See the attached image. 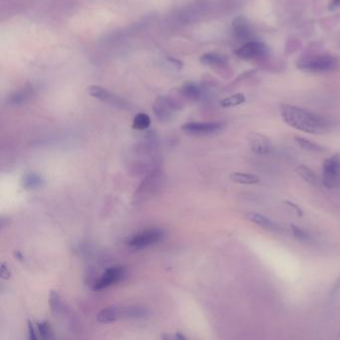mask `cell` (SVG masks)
Returning <instances> with one entry per match:
<instances>
[{"instance_id":"6","label":"cell","mask_w":340,"mask_h":340,"mask_svg":"<svg viewBox=\"0 0 340 340\" xmlns=\"http://www.w3.org/2000/svg\"><path fill=\"white\" fill-rule=\"evenodd\" d=\"M164 236L165 233L163 229L157 227L149 228L132 235L128 239L127 244L134 248H143L161 241Z\"/></svg>"},{"instance_id":"16","label":"cell","mask_w":340,"mask_h":340,"mask_svg":"<svg viewBox=\"0 0 340 340\" xmlns=\"http://www.w3.org/2000/svg\"><path fill=\"white\" fill-rule=\"evenodd\" d=\"M245 218L247 219V221L263 227L264 229H268V230H272V231H275V230H278V226L270 219L264 217L263 215L261 214H258L256 212H248L246 215H245Z\"/></svg>"},{"instance_id":"23","label":"cell","mask_w":340,"mask_h":340,"mask_svg":"<svg viewBox=\"0 0 340 340\" xmlns=\"http://www.w3.org/2000/svg\"><path fill=\"white\" fill-rule=\"evenodd\" d=\"M151 125V118L146 113H139L134 117L133 120V128L139 131L146 130Z\"/></svg>"},{"instance_id":"25","label":"cell","mask_w":340,"mask_h":340,"mask_svg":"<svg viewBox=\"0 0 340 340\" xmlns=\"http://www.w3.org/2000/svg\"><path fill=\"white\" fill-rule=\"evenodd\" d=\"M50 307L54 312H58L61 307V297L56 290H51L50 292Z\"/></svg>"},{"instance_id":"29","label":"cell","mask_w":340,"mask_h":340,"mask_svg":"<svg viewBox=\"0 0 340 340\" xmlns=\"http://www.w3.org/2000/svg\"><path fill=\"white\" fill-rule=\"evenodd\" d=\"M284 204H286L288 207H290V208H292L294 211H295V213H296V215L297 216H299V217H301L302 215H303V211L297 206V205H295V204H293V203H291V202H287V201H285L284 202Z\"/></svg>"},{"instance_id":"19","label":"cell","mask_w":340,"mask_h":340,"mask_svg":"<svg viewBox=\"0 0 340 340\" xmlns=\"http://www.w3.org/2000/svg\"><path fill=\"white\" fill-rule=\"evenodd\" d=\"M22 187L26 190H33L41 188L44 185V179L37 173L26 174L22 179Z\"/></svg>"},{"instance_id":"7","label":"cell","mask_w":340,"mask_h":340,"mask_svg":"<svg viewBox=\"0 0 340 340\" xmlns=\"http://www.w3.org/2000/svg\"><path fill=\"white\" fill-rule=\"evenodd\" d=\"M234 54L243 60H255L268 54V47L258 41H248L234 51Z\"/></svg>"},{"instance_id":"4","label":"cell","mask_w":340,"mask_h":340,"mask_svg":"<svg viewBox=\"0 0 340 340\" xmlns=\"http://www.w3.org/2000/svg\"><path fill=\"white\" fill-rule=\"evenodd\" d=\"M182 108L183 104L179 99L167 96H159L153 104V111L156 117L165 123L172 121L177 111L182 110Z\"/></svg>"},{"instance_id":"3","label":"cell","mask_w":340,"mask_h":340,"mask_svg":"<svg viewBox=\"0 0 340 340\" xmlns=\"http://www.w3.org/2000/svg\"><path fill=\"white\" fill-rule=\"evenodd\" d=\"M163 181V173L160 169L157 168L149 172L146 178L142 181V183L135 191V194L133 196V203L141 204L151 199L159 192L162 187Z\"/></svg>"},{"instance_id":"5","label":"cell","mask_w":340,"mask_h":340,"mask_svg":"<svg viewBox=\"0 0 340 340\" xmlns=\"http://www.w3.org/2000/svg\"><path fill=\"white\" fill-rule=\"evenodd\" d=\"M322 184L327 189H334L340 186V155L335 154L325 160L323 164Z\"/></svg>"},{"instance_id":"18","label":"cell","mask_w":340,"mask_h":340,"mask_svg":"<svg viewBox=\"0 0 340 340\" xmlns=\"http://www.w3.org/2000/svg\"><path fill=\"white\" fill-rule=\"evenodd\" d=\"M229 180L240 185H255L260 182V178L253 174L235 172L229 176Z\"/></svg>"},{"instance_id":"11","label":"cell","mask_w":340,"mask_h":340,"mask_svg":"<svg viewBox=\"0 0 340 340\" xmlns=\"http://www.w3.org/2000/svg\"><path fill=\"white\" fill-rule=\"evenodd\" d=\"M224 128L222 122H191L182 126V130L194 135H208L221 131Z\"/></svg>"},{"instance_id":"28","label":"cell","mask_w":340,"mask_h":340,"mask_svg":"<svg viewBox=\"0 0 340 340\" xmlns=\"http://www.w3.org/2000/svg\"><path fill=\"white\" fill-rule=\"evenodd\" d=\"M28 333H29V339L30 340H36L37 339V334L35 331V328L33 326V323L31 322V320L28 319Z\"/></svg>"},{"instance_id":"26","label":"cell","mask_w":340,"mask_h":340,"mask_svg":"<svg viewBox=\"0 0 340 340\" xmlns=\"http://www.w3.org/2000/svg\"><path fill=\"white\" fill-rule=\"evenodd\" d=\"M290 228H291V231H292L293 235H294L296 238L301 239V240H307V239L309 238L308 234H307L304 230H302L300 227H296V226H294V225H291V226H290Z\"/></svg>"},{"instance_id":"32","label":"cell","mask_w":340,"mask_h":340,"mask_svg":"<svg viewBox=\"0 0 340 340\" xmlns=\"http://www.w3.org/2000/svg\"><path fill=\"white\" fill-rule=\"evenodd\" d=\"M170 61L175 65V66H178L180 69L183 67V63L181 62V61H179V60H177V59H175V58H170Z\"/></svg>"},{"instance_id":"13","label":"cell","mask_w":340,"mask_h":340,"mask_svg":"<svg viewBox=\"0 0 340 340\" xmlns=\"http://www.w3.org/2000/svg\"><path fill=\"white\" fill-rule=\"evenodd\" d=\"M231 28H232V33L234 37L238 41H241V42L251 41L250 39L252 37V29L248 20L245 17L237 16L232 21Z\"/></svg>"},{"instance_id":"30","label":"cell","mask_w":340,"mask_h":340,"mask_svg":"<svg viewBox=\"0 0 340 340\" xmlns=\"http://www.w3.org/2000/svg\"><path fill=\"white\" fill-rule=\"evenodd\" d=\"M340 6V0H329V4H328V8L330 10H334L335 8Z\"/></svg>"},{"instance_id":"2","label":"cell","mask_w":340,"mask_h":340,"mask_svg":"<svg viewBox=\"0 0 340 340\" xmlns=\"http://www.w3.org/2000/svg\"><path fill=\"white\" fill-rule=\"evenodd\" d=\"M296 67L308 73H325L334 71L338 67L336 57L328 54L305 56L296 62Z\"/></svg>"},{"instance_id":"33","label":"cell","mask_w":340,"mask_h":340,"mask_svg":"<svg viewBox=\"0 0 340 340\" xmlns=\"http://www.w3.org/2000/svg\"><path fill=\"white\" fill-rule=\"evenodd\" d=\"M14 257H16L19 261H21V262H23L24 261V256L22 255V253L20 252V251H14Z\"/></svg>"},{"instance_id":"31","label":"cell","mask_w":340,"mask_h":340,"mask_svg":"<svg viewBox=\"0 0 340 340\" xmlns=\"http://www.w3.org/2000/svg\"><path fill=\"white\" fill-rule=\"evenodd\" d=\"M339 289H340V276L337 279V281L334 283L332 289L330 290V295H334L335 293H337L339 291Z\"/></svg>"},{"instance_id":"20","label":"cell","mask_w":340,"mask_h":340,"mask_svg":"<svg viewBox=\"0 0 340 340\" xmlns=\"http://www.w3.org/2000/svg\"><path fill=\"white\" fill-rule=\"evenodd\" d=\"M295 172H296V174H297L302 180H304L306 183H308V184H310V185H312V186H318V185H319V180H318L317 176H316V175L314 174V172H313L311 169H309L308 167L301 165V166H299V167L296 168Z\"/></svg>"},{"instance_id":"17","label":"cell","mask_w":340,"mask_h":340,"mask_svg":"<svg viewBox=\"0 0 340 340\" xmlns=\"http://www.w3.org/2000/svg\"><path fill=\"white\" fill-rule=\"evenodd\" d=\"M33 96V88H23L21 90L15 91L12 95L7 98V103L10 106H19L28 102Z\"/></svg>"},{"instance_id":"8","label":"cell","mask_w":340,"mask_h":340,"mask_svg":"<svg viewBox=\"0 0 340 340\" xmlns=\"http://www.w3.org/2000/svg\"><path fill=\"white\" fill-rule=\"evenodd\" d=\"M88 93L93 98H95L97 100H100L102 102H106L108 104H111L113 106H116L118 108L129 109V107H130L129 103L126 100H124V99H122V98H120V97L110 93L107 89H105V88H103L101 86H98V85L90 86L88 88Z\"/></svg>"},{"instance_id":"9","label":"cell","mask_w":340,"mask_h":340,"mask_svg":"<svg viewBox=\"0 0 340 340\" xmlns=\"http://www.w3.org/2000/svg\"><path fill=\"white\" fill-rule=\"evenodd\" d=\"M125 275V269L123 266L117 265V266H112L109 267L105 270V272L101 275V277L95 282L93 289L94 290H101L104 288H107L120 280Z\"/></svg>"},{"instance_id":"1","label":"cell","mask_w":340,"mask_h":340,"mask_svg":"<svg viewBox=\"0 0 340 340\" xmlns=\"http://www.w3.org/2000/svg\"><path fill=\"white\" fill-rule=\"evenodd\" d=\"M279 110L282 120L296 130L315 135L324 134L330 130V123L325 118L305 109L282 104Z\"/></svg>"},{"instance_id":"21","label":"cell","mask_w":340,"mask_h":340,"mask_svg":"<svg viewBox=\"0 0 340 340\" xmlns=\"http://www.w3.org/2000/svg\"><path fill=\"white\" fill-rule=\"evenodd\" d=\"M245 102V96L242 93H236L229 97L223 99L220 102V106L223 108H231L238 105H241Z\"/></svg>"},{"instance_id":"10","label":"cell","mask_w":340,"mask_h":340,"mask_svg":"<svg viewBox=\"0 0 340 340\" xmlns=\"http://www.w3.org/2000/svg\"><path fill=\"white\" fill-rule=\"evenodd\" d=\"M249 149L256 155L266 156L271 153L273 146L271 140L260 133H250L247 137Z\"/></svg>"},{"instance_id":"12","label":"cell","mask_w":340,"mask_h":340,"mask_svg":"<svg viewBox=\"0 0 340 340\" xmlns=\"http://www.w3.org/2000/svg\"><path fill=\"white\" fill-rule=\"evenodd\" d=\"M117 320L119 319H139L146 318L150 315V310L142 305H126L116 306Z\"/></svg>"},{"instance_id":"15","label":"cell","mask_w":340,"mask_h":340,"mask_svg":"<svg viewBox=\"0 0 340 340\" xmlns=\"http://www.w3.org/2000/svg\"><path fill=\"white\" fill-rule=\"evenodd\" d=\"M200 61L203 65L209 66L215 70H225L228 67V60L226 56L219 53H206L202 55Z\"/></svg>"},{"instance_id":"14","label":"cell","mask_w":340,"mask_h":340,"mask_svg":"<svg viewBox=\"0 0 340 340\" xmlns=\"http://www.w3.org/2000/svg\"><path fill=\"white\" fill-rule=\"evenodd\" d=\"M179 92L184 99L190 101H201L205 99L207 95L206 89L194 82H186L183 84Z\"/></svg>"},{"instance_id":"22","label":"cell","mask_w":340,"mask_h":340,"mask_svg":"<svg viewBox=\"0 0 340 340\" xmlns=\"http://www.w3.org/2000/svg\"><path fill=\"white\" fill-rule=\"evenodd\" d=\"M295 140V143L303 150L305 151H309V152H323L324 151V148L310 140H307L305 138H302V137H295L294 138Z\"/></svg>"},{"instance_id":"24","label":"cell","mask_w":340,"mask_h":340,"mask_svg":"<svg viewBox=\"0 0 340 340\" xmlns=\"http://www.w3.org/2000/svg\"><path fill=\"white\" fill-rule=\"evenodd\" d=\"M36 327H37V331L39 332L40 337L42 339H49V338H51L52 331H51L50 325H49V323L47 321L38 322L36 324Z\"/></svg>"},{"instance_id":"27","label":"cell","mask_w":340,"mask_h":340,"mask_svg":"<svg viewBox=\"0 0 340 340\" xmlns=\"http://www.w3.org/2000/svg\"><path fill=\"white\" fill-rule=\"evenodd\" d=\"M12 273L10 271V269L8 268V266L6 265L5 262H2L1 265H0V276H1L2 279H9L11 277Z\"/></svg>"}]
</instances>
